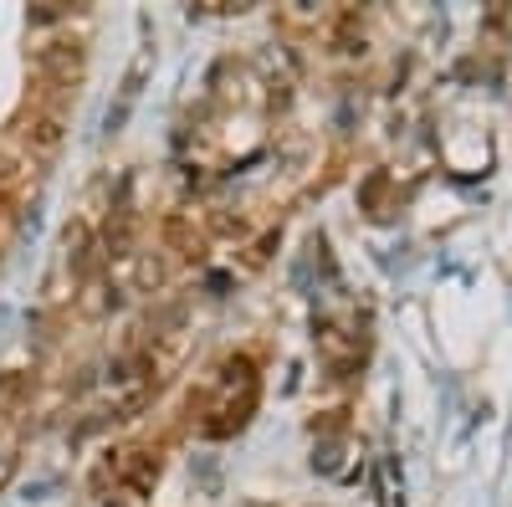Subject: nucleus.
Masks as SVG:
<instances>
[{
	"label": "nucleus",
	"mask_w": 512,
	"mask_h": 507,
	"mask_svg": "<svg viewBox=\"0 0 512 507\" xmlns=\"http://www.w3.org/2000/svg\"><path fill=\"white\" fill-rule=\"evenodd\" d=\"M6 472H11V441L0 436V482H6Z\"/></svg>",
	"instance_id": "20e7f679"
},
{
	"label": "nucleus",
	"mask_w": 512,
	"mask_h": 507,
	"mask_svg": "<svg viewBox=\"0 0 512 507\" xmlns=\"http://www.w3.org/2000/svg\"><path fill=\"white\" fill-rule=\"evenodd\" d=\"M26 400V374H0V420H11Z\"/></svg>",
	"instance_id": "f03ea898"
},
{
	"label": "nucleus",
	"mask_w": 512,
	"mask_h": 507,
	"mask_svg": "<svg viewBox=\"0 0 512 507\" xmlns=\"http://www.w3.org/2000/svg\"><path fill=\"white\" fill-rule=\"evenodd\" d=\"M26 144L31 149H41V154H47V149H57L62 144V113H47V108H31V118H26Z\"/></svg>",
	"instance_id": "f257e3e1"
},
{
	"label": "nucleus",
	"mask_w": 512,
	"mask_h": 507,
	"mask_svg": "<svg viewBox=\"0 0 512 507\" xmlns=\"http://www.w3.org/2000/svg\"><path fill=\"white\" fill-rule=\"evenodd\" d=\"M16 169H21V164H16L6 149H0V185H11V180H16Z\"/></svg>",
	"instance_id": "7ed1b4c3"
}]
</instances>
